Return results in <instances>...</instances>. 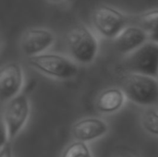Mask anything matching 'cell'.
Segmentation results:
<instances>
[{
    "mask_svg": "<svg viewBox=\"0 0 158 157\" xmlns=\"http://www.w3.org/2000/svg\"><path fill=\"white\" fill-rule=\"evenodd\" d=\"M30 67L40 74L60 81L73 79L79 73V65L70 57L46 52L28 58Z\"/></svg>",
    "mask_w": 158,
    "mask_h": 157,
    "instance_id": "cell-1",
    "label": "cell"
},
{
    "mask_svg": "<svg viewBox=\"0 0 158 157\" xmlns=\"http://www.w3.org/2000/svg\"><path fill=\"white\" fill-rule=\"evenodd\" d=\"M66 43L69 56L78 65H90L98 55V39L94 32L85 25L72 28L67 35Z\"/></svg>",
    "mask_w": 158,
    "mask_h": 157,
    "instance_id": "cell-2",
    "label": "cell"
},
{
    "mask_svg": "<svg viewBox=\"0 0 158 157\" xmlns=\"http://www.w3.org/2000/svg\"><path fill=\"white\" fill-rule=\"evenodd\" d=\"M122 90L131 103L145 107L158 105V79L129 73L122 81Z\"/></svg>",
    "mask_w": 158,
    "mask_h": 157,
    "instance_id": "cell-3",
    "label": "cell"
},
{
    "mask_svg": "<svg viewBox=\"0 0 158 157\" xmlns=\"http://www.w3.org/2000/svg\"><path fill=\"white\" fill-rule=\"evenodd\" d=\"M31 115V101L27 93L19 94L3 105L1 122L5 125L9 142L14 141L26 126Z\"/></svg>",
    "mask_w": 158,
    "mask_h": 157,
    "instance_id": "cell-4",
    "label": "cell"
},
{
    "mask_svg": "<svg viewBox=\"0 0 158 157\" xmlns=\"http://www.w3.org/2000/svg\"><path fill=\"white\" fill-rule=\"evenodd\" d=\"M123 66L129 73L147 75L158 79V43L147 41L141 47L125 56Z\"/></svg>",
    "mask_w": 158,
    "mask_h": 157,
    "instance_id": "cell-5",
    "label": "cell"
},
{
    "mask_svg": "<svg viewBox=\"0 0 158 157\" xmlns=\"http://www.w3.org/2000/svg\"><path fill=\"white\" fill-rule=\"evenodd\" d=\"M92 22L94 31L104 38L114 40L127 26L128 19L119 9L104 5L93 13Z\"/></svg>",
    "mask_w": 158,
    "mask_h": 157,
    "instance_id": "cell-6",
    "label": "cell"
},
{
    "mask_svg": "<svg viewBox=\"0 0 158 157\" xmlns=\"http://www.w3.org/2000/svg\"><path fill=\"white\" fill-rule=\"evenodd\" d=\"M56 42L55 33L43 27L31 28L24 32L20 41V48L28 58L46 53Z\"/></svg>",
    "mask_w": 158,
    "mask_h": 157,
    "instance_id": "cell-7",
    "label": "cell"
},
{
    "mask_svg": "<svg viewBox=\"0 0 158 157\" xmlns=\"http://www.w3.org/2000/svg\"><path fill=\"white\" fill-rule=\"evenodd\" d=\"M24 70L18 62H8L0 70V96L4 105L22 92Z\"/></svg>",
    "mask_w": 158,
    "mask_h": 157,
    "instance_id": "cell-8",
    "label": "cell"
},
{
    "mask_svg": "<svg viewBox=\"0 0 158 157\" xmlns=\"http://www.w3.org/2000/svg\"><path fill=\"white\" fill-rule=\"evenodd\" d=\"M108 131V123L98 117L81 118L73 123L70 129L72 139L85 143H90L105 137Z\"/></svg>",
    "mask_w": 158,
    "mask_h": 157,
    "instance_id": "cell-9",
    "label": "cell"
},
{
    "mask_svg": "<svg viewBox=\"0 0 158 157\" xmlns=\"http://www.w3.org/2000/svg\"><path fill=\"white\" fill-rule=\"evenodd\" d=\"M149 41L148 34L140 25H128L115 39L114 45L122 55H129Z\"/></svg>",
    "mask_w": 158,
    "mask_h": 157,
    "instance_id": "cell-10",
    "label": "cell"
},
{
    "mask_svg": "<svg viewBox=\"0 0 158 157\" xmlns=\"http://www.w3.org/2000/svg\"><path fill=\"white\" fill-rule=\"evenodd\" d=\"M127 96L120 87H108L95 99V109L103 115H113L120 111L127 102Z\"/></svg>",
    "mask_w": 158,
    "mask_h": 157,
    "instance_id": "cell-11",
    "label": "cell"
},
{
    "mask_svg": "<svg viewBox=\"0 0 158 157\" xmlns=\"http://www.w3.org/2000/svg\"><path fill=\"white\" fill-rule=\"evenodd\" d=\"M139 25L146 31L149 40L158 43V8L150 9L140 14Z\"/></svg>",
    "mask_w": 158,
    "mask_h": 157,
    "instance_id": "cell-12",
    "label": "cell"
},
{
    "mask_svg": "<svg viewBox=\"0 0 158 157\" xmlns=\"http://www.w3.org/2000/svg\"><path fill=\"white\" fill-rule=\"evenodd\" d=\"M141 124L148 134L158 137V107H145L141 116Z\"/></svg>",
    "mask_w": 158,
    "mask_h": 157,
    "instance_id": "cell-13",
    "label": "cell"
},
{
    "mask_svg": "<svg viewBox=\"0 0 158 157\" xmlns=\"http://www.w3.org/2000/svg\"><path fill=\"white\" fill-rule=\"evenodd\" d=\"M61 157H94V155L88 143L73 140L65 147Z\"/></svg>",
    "mask_w": 158,
    "mask_h": 157,
    "instance_id": "cell-14",
    "label": "cell"
},
{
    "mask_svg": "<svg viewBox=\"0 0 158 157\" xmlns=\"http://www.w3.org/2000/svg\"><path fill=\"white\" fill-rule=\"evenodd\" d=\"M0 157H13L10 143L0 148Z\"/></svg>",
    "mask_w": 158,
    "mask_h": 157,
    "instance_id": "cell-15",
    "label": "cell"
},
{
    "mask_svg": "<svg viewBox=\"0 0 158 157\" xmlns=\"http://www.w3.org/2000/svg\"><path fill=\"white\" fill-rule=\"evenodd\" d=\"M116 157H135L133 155L130 154V153H120L118 154Z\"/></svg>",
    "mask_w": 158,
    "mask_h": 157,
    "instance_id": "cell-16",
    "label": "cell"
},
{
    "mask_svg": "<svg viewBox=\"0 0 158 157\" xmlns=\"http://www.w3.org/2000/svg\"><path fill=\"white\" fill-rule=\"evenodd\" d=\"M51 2H60V1H63V0H49Z\"/></svg>",
    "mask_w": 158,
    "mask_h": 157,
    "instance_id": "cell-17",
    "label": "cell"
},
{
    "mask_svg": "<svg viewBox=\"0 0 158 157\" xmlns=\"http://www.w3.org/2000/svg\"><path fill=\"white\" fill-rule=\"evenodd\" d=\"M157 106H158V105H157Z\"/></svg>",
    "mask_w": 158,
    "mask_h": 157,
    "instance_id": "cell-18",
    "label": "cell"
}]
</instances>
